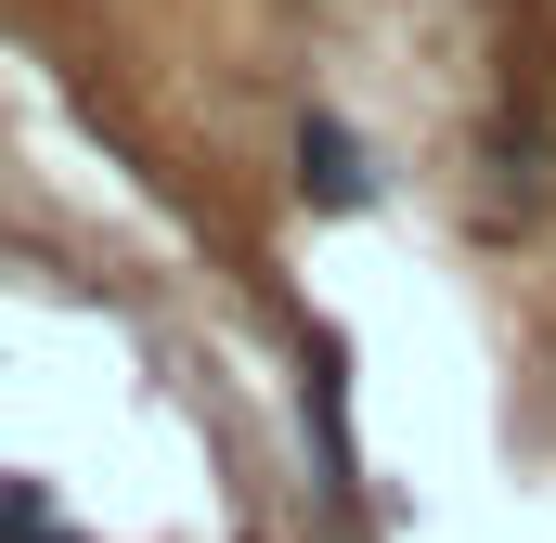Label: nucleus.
<instances>
[{"label":"nucleus","instance_id":"f03ea898","mask_svg":"<svg viewBox=\"0 0 556 543\" xmlns=\"http://www.w3.org/2000/svg\"><path fill=\"white\" fill-rule=\"evenodd\" d=\"M311 440H324V492H350V389H337V337L311 350Z\"/></svg>","mask_w":556,"mask_h":543},{"label":"nucleus","instance_id":"7ed1b4c3","mask_svg":"<svg viewBox=\"0 0 556 543\" xmlns=\"http://www.w3.org/2000/svg\"><path fill=\"white\" fill-rule=\"evenodd\" d=\"M0 543H78V531H52V492L39 479H0Z\"/></svg>","mask_w":556,"mask_h":543},{"label":"nucleus","instance_id":"f257e3e1","mask_svg":"<svg viewBox=\"0 0 556 543\" xmlns=\"http://www.w3.org/2000/svg\"><path fill=\"white\" fill-rule=\"evenodd\" d=\"M298 181H311L324 207H363V194H376V181H363V142L337 130V117H311V130H298Z\"/></svg>","mask_w":556,"mask_h":543}]
</instances>
